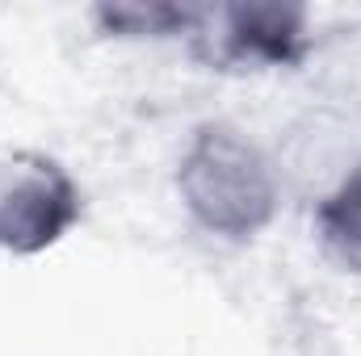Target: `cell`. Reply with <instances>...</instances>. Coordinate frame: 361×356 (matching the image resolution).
Segmentation results:
<instances>
[{"mask_svg": "<svg viewBox=\"0 0 361 356\" xmlns=\"http://www.w3.org/2000/svg\"><path fill=\"white\" fill-rule=\"evenodd\" d=\"M173 193L185 218L231 248L261 239L286 210L273 151L231 117H202L180 143Z\"/></svg>", "mask_w": 361, "mask_h": 356, "instance_id": "cell-1", "label": "cell"}, {"mask_svg": "<svg viewBox=\"0 0 361 356\" xmlns=\"http://www.w3.org/2000/svg\"><path fill=\"white\" fill-rule=\"evenodd\" d=\"M202 68L223 76L294 72L315 55V17L294 0H227L206 4L185 46Z\"/></svg>", "mask_w": 361, "mask_h": 356, "instance_id": "cell-2", "label": "cell"}, {"mask_svg": "<svg viewBox=\"0 0 361 356\" xmlns=\"http://www.w3.org/2000/svg\"><path fill=\"white\" fill-rule=\"evenodd\" d=\"M85 222V189L76 172L42 147L0 151V252L34 260L55 252Z\"/></svg>", "mask_w": 361, "mask_h": 356, "instance_id": "cell-3", "label": "cell"}, {"mask_svg": "<svg viewBox=\"0 0 361 356\" xmlns=\"http://www.w3.org/2000/svg\"><path fill=\"white\" fill-rule=\"evenodd\" d=\"M286 201L311 205L349 168L361 164V105L357 101H311L286 122L269 147Z\"/></svg>", "mask_w": 361, "mask_h": 356, "instance_id": "cell-4", "label": "cell"}, {"mask_svg": "<svg viewBox=\"0 0 361 356\" xmlns=\"http://www.w3.org/2000/svg\"><path fill=\"white\" fill-rule=\"evenodd\" d=\"M206 4H180V0H101L89 8V25L109 42H180L202 25Z\"/></svg>", "mask_w": 361, "mask_h": 356, "instance_id": "cell-5", "label": "cell"}, {"mask_svg": "<svg viewBox=\"0 0 361 356\" xmlns=\"http://www.w3.org/2000/svg\"><path fill=\"white\" fill-rule=\"evenodd\" d=\"M315 248L345 276H361V164L307 205Z\"/></svg>", "mask_w": 361, "mask_h": 356, "instance_id": "cell-6", "label": "cell"}]
</instances>
